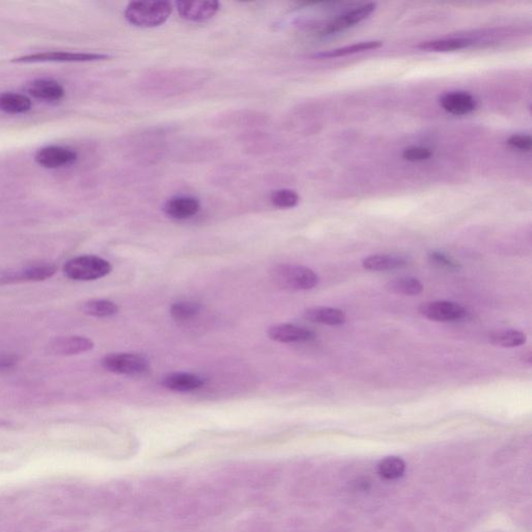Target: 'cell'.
Masks as SVG:
<instances>
[{
    "instance_id": "28",
    "label": "cell",
    "mask_w": 532,
    "mask_h": 532,
    "mask_svg": "<svg viewBox=\"0 0 532 532\" xmlns=\"http://www.w3.org/2000/svg\"><path fill=\"white\" fill-rule=\"evenodd\" d=\"M432 152L430 149L424 147H409L403 152V157L407 161L418 163V161L428 160L432 157Z\"/></svg>"
},
{
    "instance_id": "20",
    "label": "cell",
    "mask_w": 532,
    "mask_h": 532,
    "mask_svg": "<svg viewBox=\"0 0 532 532\" xmlns=\"http://www.w3.org/2000/svg\"><path fill=\"white\" fill-rule=\"evenodd\" d=\"M473 40L467 38L440 39V40L428 41L421 43L419 48L434 53H448V51H461L468 48L473 44Z\"/></svg>"
},
{
    "instance_id": "30",
    "label": "cell",
    "mask_w": 532,
    "mask_h": 532,
    "mask_svg": "<svg viewBox=\"0 0 532 532\" xmlns=\"http://www.w3.org/2000/svg\"><path fill=\"white\" fill-rule=\"evenodd\" d=\"M507 144L521 151H529L532 146V138L525 134H513L507 140Z\"/></svg>"
},
{
    "instance_id": "21",
    "label": "cell",
    "mask_w": 532,
    "mask_h": 532,
    "mask_svg": "<svg viewBox=\"0 0 532 532\" xmlns=\"http://www.w3.org/2000/svg\"><path fill=\"white\" fill-rule=\"evenodd\" d=\"M383 43L380 41H367V42L357 43L349 46L340 47V48L332 49L326 53H316L315 59H335V57H347V55H355V53H364V51H374L380 48Z\"/></svg>"
},
{
    "instance_id": "12",
    "label": "cell",
    "mask_w": 532,
    "mask_h": 532,
    "mask_svg": "<svg viewBox=\"0 0 532 532\" xmlns=\"http://www.w3.org/2000/svg\"><path fill=\"white\" fill-rule=\"evenodd\" d=\"M268 337L280 343L308 342L315 338V334L309 329L291 324H276L268 329Z\"/></svg>"
},
{
    "instance_id": "31",
    "label": "cell",
    "mask_w": 532,
    "mask_h": 532,
    "mask_svg": "<svg viewBox=\"0 0 532 532\" xmlns=\"http://www.w3.org/2000/svg\"><path fill=\"white\" fill-rule=\"evenodd\" d=\"M18 357L13 354H1L0 355V372H7L15 367Z\"/></svg>"
},
{
    "instance_id": "25",
    "label": "cell",
    "mask_w": 532,
    "mask_h": 532,
    "mask_svg": "<svg viewBox=\"0 0 532 532\" xmlns=\"http://www.w3.org/2000/svg\"><path fill=\"white\" fill-rule=\"evenodd\" d=\"M378 473L386 479H396L401 477L405 471V463L401 457H389L378 464Z\"/></svg>"
},
{
    "instance_id": "1",
    "label": "cell",
    "mask_w": 532,
    "mask_h": 532,
    "mask_svg": "<svg viewBox=\"0 0 532 532\" xmlns=\"http://www.w3.org/2000/svg\"><path fill=\"white\" fill-rule=\"evenodd\" d=\"M172 12L173 6L165 0H138L127 6L124 16L136 28H153L165 24Z\"/></svg>"
},
{
    "instance_id": "19",
    "label": "cell",
    "mask_w": 532,
    "mask_h": 532,
    "mask_svg": "<svg viewBox=\"0 0 532 532\" xmlns=\"http://www.w3.org/2000/svg\"><path fill=\"white\" fill-rule=\"evenodd\" d=\"M32 107V101L28 97L16 93H0V111L10 115H20L26 113Z\"/></svg>"
},
{
    "instance_id": "29",
    "label": "cell",
    "mask_w": 532,
    "mask_h": 532,
    "mask_svg": "<svg viewBox=\"0 0 532 532\" xmlns=\"http://www.w3.org/2000/svg\"><path fill=\"white\" fill-rule=\"evenodd\" d=\"M430 261L434 263V264L438 265L439 268H447V270H459L461 268V265H459V262L453 260L450 257L443 254V253H430Z\"/></svg>"
},
{
    "instance_id": "5",
    "label": "cell",
    "mask_w": 532,
    "mask_h": 532,
    "mask_svg": "<svg viewBox=\"0 0 532 532\" xmlns=\"http://www.w3.org/2000/svg\"><path fill=\"white\" fill-rule=\"evenodd\" d=\"M57 265L37 264L16 270L0 272V285L17 284L24 282H41L55 276Z\"/></svg>"
},
{
    "instance_id": "6",
    "label": "cell",
    "mask_w": 532,
    "mask_h": 532,
    "mask_svg": "<svg viewBox=\"0 0 532 532\" xmlns=\"http://www.w3.org/2000/svg\"><path fill=\"white\" fill-rule=\"evenodd\" d=\"M423 318L439 322H455L466 318L465 308L453 302L437 301L423 303L418 308Z\"/></svg>"
},
{
    "instance_id": "9",
    "label": "cell",
    "mask_w": 532,
    "mask_h": 532,
    "mask_svg": "<svg viewBox=\"0 0 532 532\" xmlns=\"http://www.w3.org/2000/svg\"><path fill=\"white\" fill-rule=\"evenodd\" d=\"M376 10V3H366V5L359 6L354 8L349 11L345 12L342 15L338 16L334 20L327 24L326 28L322 30V36H331V35L338 34L343 32L356 24L365 20L369 17Z\"/></svg>"
},
{
    "instance_id": "2",
    "label": "cell",
    "mask_w": 532,
    "mask_h": 532,
    "mask_svg": "<svg viewBox=\"0 0 532 532\" xmlns=\"http://www.w3.org/2000/svg\"><path fill=\"white\" fill-rule=\"evenodd\" d=\"M272 277L277 284L293 291H310L320 283V277L311 268L291 263L277 265Z\"/></svg>"
},
{
    "instance_id": "24",
    "label": "cell",
    "mask_w": 532,
    "mask_h": 532,
    "mask_svg": "<svg viewBox=\"0 0 532 532\" xmlns=\"http://www.w3.org/2000/svg\"><path fill=\"white\" fill-rule=\"evenodd\" d=\"M82 311L94 318H105L117 314L119 307L117 304L107 300H93L84 304Z\"/></svg>"
},
{
    "instance_id": "14",
    "label": "cell",
    "mask_w": 532,
    "mask_h": 532,
    "mask_svg": "<svg viewBox=\"0 0 532 532\" xmlns=\"http://www.w3.org/2000/svg\"><path fill=\"white\" fill-rule=\"evenodd\" d=\"M440 104L444 111L451 115L465 116L471 113L477 103L469 93L451 92L441 97Z\"/></svg>"
},
{
    "instance_id": "18",
    "label": "cell",
    "mask_w": 532,
    "mask_h": 532,
    "mask_svg": "<svg viewBox=\"0 0 532 532\" xmlns=\"http://www.w3.org/2000/svg\"><path fill=\"white\" fill-rule=\"evenodd\" d=\"M362 265L365 270L370 272H385L405 268L407 261L401 257L391 255H372L363 259Z\"/></svg>"
},
{
    "instance_id": "10",
    "label": "cell",
    "mask_w": 532,
    "mask_h": 532,
    "mask_svg": "<svg viewBox=\"0 0 532 532\" xmlns=\"http://www.w3.org/2000/svg\"><path fill=\"white\" fill-rule=\"evenodd\" d=\"M77 154L65 147L48 146L40 149L35 156V160L46 169H57L75 163Z\"/></svg>"
},
{
    "instance_id": "11",
    "label": "cell",
    "mask_w": 532,
    "mask_h": 532,
    "mask_svg": "<svg viewBox=\"0 0 532 532\" xmlns=\"http://www.w3.org/2000/svg\"><path fill=\"white\" fill-rule=\"evenodd\" d=\"M201 203L198 199L190 196H173L167 201L163 211L169 219L184 221L198 214Z\"/></svg>"
},
{
    "instance_id": "27",
    "label": "cell",
    "mask_w": 532,
    "mask_h": 532,
    "mask_svg": "<svg viewBox=\"0 0 532 532\" xmlns=\"http://www.w3.org/2000/svg\"><path fill=\"white\" fill-rule=\"evenodd\" d=\"M270 202L277 208L289 209L297 206L300 202V196L297 192L293 190H275L270 196Z\"/></svg>"
},
{
    "instance_id": "16",
    "label": "cell",
    "mask_w": 532,
    "mask_h": 532,
    "mask_svg": "<svg viewBox=\"0 0 532 532\" xmlns=\"http://www.w3.org/2000/svg\"><path fill=\"white\" fill-rule=\"evenodd\" d=\"M30 96L42 100H59L65 96V90L59 82L51 80H38L26 86Z\"/></svg>"
},
{
    "instance_id": "7",
    "label": "cell",
    "mask_w": 532,
    "mask_h": 532,
    "mask_svg": "<svg viewBox=\"0 0 532 532\" xmlns=\"http://www.w3.org/2000/svg\"><path fill=\"white\" fill-rule=\"evenodd\" d=\"M176 8L178 13L184 20L192 22H205L217 15L219 10V3L215 0L177 1Z\"/></svg>"
},
{
    "instance_id": "23",
    "label": "cell",
    "mask_w": 532,
    "mask_h": 532,
    "mask_svg": "<svg viewBox=\"0 0 532 532\" xmlns=\"http://www.w3.org/2000/svg\"><path fill=\"white\" fill-rule=\"evenodd\" d=\"M385 288L395 295H418L423 291V285L418 279L413 277H403L389 281Z\"/></svg>"
},
{
    "instance_id": "22",
    "label": "cell",
    "mask_w": 532,
    "mask_h": 532,
    "mask_svg": "<svg viewBox=\"0 0 532 532\" xmlns=\"http://www.w3.org/2000/svg\"><path fill=\"white\" fill-rule=\"evenodd\" d=\"M488 341L496 347L511 349L525 345L527 336L521 331L497 330L488 335Z\"/></svg>"
},
{
    "instance_id": "32",
    "label": "cell",
    "mask_w": 532,
    "mask_h": 532,
    "mask_svg": "<svg viewBox=\"0 0 532 532\" xmlns=\"http://www.w3.org/2000/svg\"><path fill=\"white\" fill-rule=\"evenodd\" d=\"M523 361L525 362V363H527L528 365H531L532 364V354L531 351H527V353L524 354L523 355Z\"/></svg>"
},
{
    "instance_id": "4",
    "label": "cell",
    "mask_w": 532,
    "mask_h": 532,
    "mask_svg": "<svg viewBox=\"0 0 532 532\" xmlns=\"http://www.w3.org/2000/svg\"><path fill=\"white\" fill-rule=\"evenodd\" d=\"M107 372L126 376L144 374L149 368V361L144 356L136 354H109L101 361Z\"/></svg>"
},
{
    "instance_id": "15",
    "label": "cell",
    "mask_w": 532,
    "mask_h": 532,
    "mask_svg": "<svg viewBox=\"0 0 532 532\" xmlns=\"http://www.w3.org/2000/svg\"><path fill=\"white\" fill-rule=\"evenodd\" d=\"M163 385L167 390L175 391V392H190V391L202 388L204 380L196 374L175 372L165 376Z\"/></svg>"
},
{
    "instance_id": "26",
    "label": "cell",
    "mask_w": 532,
    "mask_h": 532,
    "mask_svg": "<svg viewBox=\"0 0 532 532\" xmlns=\"http://www.w3.org/2000/svg\"><path fill=\"white\" fill-rule=\"evenodd\" d=\"M200 304L194 303V302H179V303L172 305L169 313L174 320L184 322V320H190L196 318L200 313Z\"/></svg>"
},
{
    "instance_id": "13",
    "label": "cell",
    "mask_w": 532,
    "mask_h": 532,
    "mask_svg": "<svg viewBox=\"0 0 532 532\" xmlns=\"http://www.w3.org/2000/svg\"><path fill=\"white\" fill-rule=\"evenodd\" d=\"M94 347L91 339L82 336L63 337L49 345V351L55 356H74L90 351Z\"/></svg>"
},
{
    "instance_id": "17",
    "label": "cell",
    "mask_w": 532,
    "mask_h": 532,
    "mask_svg": "<svg viewBox=\"0 0 532 532\" xmlns=\"http://www.w3.org/2000/svg\"><path fill=\"white\" fill-rule=\"evenodd\" d=\"M304 318L314 324L326 326H341L347 322V315L342 310L336 308L314 307L304 312Z\"/></svg>"
},
{
    "instance_id": "8",
    "label": "cell",
    "mask_w": 532,
    "mask_h": 532,
    "mask_svg": "<svg viewBox=\"0 0 532 532\" xmlns=\"http://www.w3.org/2000/svg\"><path fill=\"white\" fill-rule=\"evenodd\" d=\"M107 59H109V55H100V53H44L18 57L13 59V63H46V62L82 63V62H97Z\"/></svg>"
},
{
    "instance_id": "3",
    "label": "cell",
    "mask_w": 532,
    "mask_h": 532,
    "mask_svg": "<svg viewBox=\"0 0 532 532\" xmlns=\"http://www.w3.org/2000/svg\"><path fill=\"white\" fill-rule=\"evenodd\" d=\"M64 274L73 281H94L111 274V263L100 257L86 255L71 259L64 265Z\"/></svg>"
}]
</instances>
